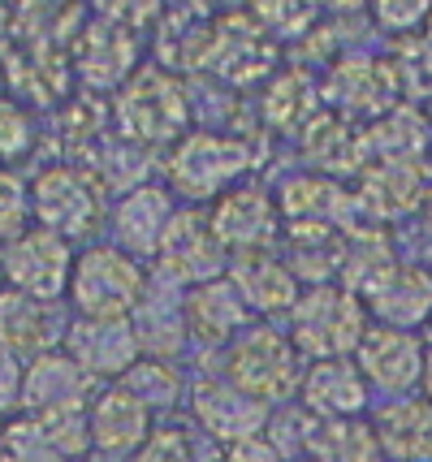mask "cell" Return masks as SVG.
I'll list each match as a JSON object with an SVG mask.
<instances>
[{"instance_id": "6", "label": "cell", "mask_w": 432, "mask_h": 462, "mask_svg": "<svg viewBox=\"0 0 432 462\" xmlns=\"http://www.w3.org/2000/svg\"><path fill=\"white\" fill-rule=\"evenodd\" d=\"M31 212L65 242L91 234L104 217V190L78 164H48L31 186Z\"/></svg>"}, {"instance_id": "11", "label": "cell", "mask_w": 432, "mask_h": 462, "mask_svg": "<svg viewBox=\"0 0 432 462\" xmlns=\"http://www.w3.org/2000/svg\"><path fill=\"white\" fill-rule=\"evenodd\" d=\"M363 307L368 316L381 320V328L411 333L424 320H432V273L419 263H390L363 290Z\"/></svg>"}, {"instance_id": "28", "label": "cell", "mask_w": 432, "mask_h": 462, "mask_svg": "<svg viewBox=\"0 0 432 462\" xmlns=\"http://www.w3.org/2000/svg\"><path fill=\"white\" fill-rule=\"evenodd\" d=\"M308 161L320 164L325 173H346L354 161H363V139L350 134L342 121L320 117L308 125Z\"/></svg>"}, {"instance_id": "17", "label": "cell", "mask_w": 432, "mask_h": 462, "mask_svg": "<svg viewBox=\"0 0 432 462\" xmlns=\"http://www.w3.org/2000/svg\"><path fill=\"white\" fill-rule=\"evenodd\" d=\"M134 57H139V43H134V31H125L117 22H87L83 31H78V40L69 48V60H74V69L83 74L87 82H96V87H113V82H130L134 74Z\"/></svg>"}, {"instance_id": "32", "label": "cell", "mask_w": 432, "mask_h": 462, "mask_svg": "<svg viewBox=\"0 0 432 462\" xmlns=\"http://www.w3.org/2000/svg\"><path fill=\"white\" fill-rule=\"evenodd\" d=\"M26 221H31V186L0 169V242H18L26 234Z\"/></svg>"}, {"instance_id": "38", "label": "cell", "mask_w": 432, "mask_h": 462, "mask_svg": "<svg viewBox=\"0 0 432 462\" xmlns=\"http://www.w3.org/2000/svg\"><path fill=\"white\" fill-rule=\"evenodd\" d=\"M22 381H26V367L18 363V350L0 346V411L22 402Z\"/></svg>"}, {"instance_id": "5", "label": "cell", "mask_w": 432, "mask_h": 462, "mask_svg": "<svg viewBox=\"0 0 432 462\" xmlns=\"http://www.w3.org/2000/svg\"><path fill=\"white\" fill-rule=\"evenodd\" d=\"M186 121H190V104H186L182 82L165 74V69H156V65L134 69L130 82L122 87V96H117V125L130 139H182Z\"/></svg>"}, {"instance_id": "26", "label": "cell", "mask_w": 432, "mask_h": 462, "mask_svg": "<svg viewBox=\"0 0 432 462\" xmlns=\"http://www.w3.org/2000/svg\"><path fill=\"white\" fill-rule=\"evenodd\" d=\"M277 203H281V212H286L294 225H329L333 217L346 208V195H342L329 178H294L286 190H281Z\"/></svg>"}, {"instance_id": "35", "label": "cell", "mask_w": 432, "mask_h": 462, "mask_svg": "<svg viewBox=\"0 0 432 462\" xmlns=\"http://www.w3.org/2000/svg\"><path fill=\"white\" fill-rule=\"evenodd\" d=\"M100 5V18L104 22H117L125 31H143L152 22L161 18V9H165V0H96Z\"/></svg>"}, {"instance_id": "25", "label": "cell", "mask_w": 432, "mask_h": 462, "mask_svg": "<svg viewBox=\"0 0 432 462\" xmlns=\"http://www.w3.org/2000/svg\"><path fill=\"white\" fill-rule=\"evenodd\" d=\"M308 458L320 462H385L381 437L376 428L363 420H337V423H320L316 441H311Z\"/></svg>"}, {"instance_id": "34", "label": "cell", "mask_w": 432, "mask_h": 462, "mask_svg": "<svg viewBox=\"0 0 432 462\" xmlns=\"http://www.w3.org/2000/svg\"><path fill=\"white\" fill-rule=\"evenodd\" d=\"M31 117L22 113L18 100L0 96V161H18L22 152L31 147Z\"/></svg>"}, {"instance_id": "44", "label": "cell", "mask_w": 432, "mask_h": 462, "mask_svg": "<svg viewBox=\"0 0 432 462\" xmlns=\"http://www.w3.org/2000/svg\"><path fill=\"white\" fill-rule=\"evenodd\" d=\"M0 432H5V420H0Z\"/></svg>"}, {"instance_id": "39", "label": "cell", "mask_w": 432, "mask_h": 462, "mask_svg": "<svg viewBox=\"0 0 432 462\" xmlns=\"http://www.w3.org/2000/svg\"><path fill=\"white\" fill-rule=\"evenodd\" d=\"M225 462H286V458H281V449L268 441V437H247V441L229 445Z\"/></svg>"}, {"instance_id": "27", "label": "cell", "mask_w": 432, "mask_h": 462, "mask_svg": "<svg viewBox=\"0 0 432 462\" xmlns=\"http://www.w3.org/2000/svg\"><path fill=\"white\" fill-rule=\"evenodd\" d=\"M264 113L277 130H308L311 113H316V87L308 82V74L290 69L281 79L268 87V100H264Z\"/></svg>"}, {"instance_id": "14", "label": "cell", "mask_w": 432, "mask_h": 462, "mask_svg": "<svg viewBox=\"0 0 432 462\" xmlns=\"http://www.w3.org/2000/svg\"><path fill=\"white\" fill-rule=\"evenodd\" d=\"M368 376L359 372L354 359H316L303 372L299 384V398L320 423H337V420H359L363 406H368Z\"/></svg>"}, {"instance_id": "42", "label": "cell", "mask_w": 432, "mask_h": 462, "mask_svg": "<svg viewBox=\"0 0 432 462\" xmlns=\"http://www.w3.org/2000/svg\"><path fill=\"white\" fill-rule=\"evenodd\" d=\"M424 40L432 43V9H428V22H424Z\"/></svg>"}, {"instance_id": "10", "label": "cell", "mask_w": 432, "mask_h": 462, "mask_svg": "<svg viewBox=\"0 0 432 462\" xmlns=\"http://www.w3.org/2000/svg\"><path fill=\"white\" fill-rule=\"evenodd\" d=\"M207 221L216 229V238L225 242V251H268L277 229H281V203L260 186H234L212 203Z\"/></svg>"}, {"instance_id": "23", "label": "cell", "mask_w": 432, "mask_h": 462, "mask_svg": "<svg viewBox=\"0 0 432 462\" xmlns=\"http://www.w3.org/2000/svg\"><path fill=\"white\" fill-rule=\"evenodd\" d=\"M57 324H52V302H40L18 290H0V346L9 350H52Z\"/></svg>"}, {"instance_id": "20", "label": "cell", "mask_w": 432, "mask_h": 462, "mask_svg": "<svg viewBox=\"0 0 432 462\" xmlns=\"http://www.w3.org/2000/svg\"><path fill=\"white\" fill-rule=\"evenodd\" d=\"M173 217H178V203H173L169 190H161V186H134V190L117 203V217H113L117 238H122V251H130L134 260H139V255H156Z\"/></svg>"}, {"instance_id": "22", "label": "cell", "mask_w": 432, "mask_h": 462, "mask_svg": "<svg viewBox=\"0 0 432 462\" xmlns=\"http://www.w3.org/2000/svg\"><path fill=\"white\" fill-rule=\"evenodd\" d=\"M376 437L381 449L398 462H432V402L428 398H402L376 411Z\"/></svg>"}, {"instance_id": "30", "label": "cell", "mask_w": 432, "mask_h": 462, "mask_svg": "<svg viewBox=\"0 0 432 462\" xmlns=\"http://www.w3.org/2000/svg\"><path fill=\"white\" fill-rule=\"evenodd\" d=\"M122 384L139 398L143 406H169V402H178V393H182V381H178V372L169 367V363L161 359H139L130 372L122 376Z\"/></svg>"}, {"instance_id": "12", "label": "cell", "mask_w": 432, "mask_h": 462, "mask_svg": "<svg viewBox=\"0 0 432 462\" xmlns=\"http://www.w3.org/2000/svg\"><path fill=\"white\" fill-rule=\"evenodd\" d=\"M87 432H91V449L134 454L152 437V406L139 402L122 381H108L87 402Z\"/></svg>"}, {"instance_id": "36", "label": "cell", "mask_w": 432, "mask_h": 462, "mask_svg": "<svg viewBox=\"0 0 432 462\" xmlns=\"http://www.w3.org/2000/svg\"><path fill=\"white\" fill-rule=\"evenodd\" d=\"M251 9L264 31H303L308 26V0H251Z\"/></svg>"}, {"instance_id": "33", "label": "cell", "mask_w": 432, "mask_h": 462, "mask_svg": "<svg viewBox=\"0 0 432 462\" xmlns=\"http://www.w3.org/2000/svg\"><path fill=\"white\" fill-rule=\"evenodd\" d=\"M130 462H195V441L186 428L165 423V428H152V437L134 449Z\"/></svg>"}, {"instance_id": "1", "label": "cell", "mask_w": 432, "mask_h": 462, "mask_svg": "<svg viewBox=\"0 0 432 462\" xmlns=\"http://www.w3.org/2000/svg\"><path fill=\"white\" fill-rule=\"evenodd\" d=\"M368 337V307L346 285H311L290 311V342L299 355L316 359H350Z\"/></svg>"}, {"instance_id": "43", "label": "cell", "mask_w": 432, "mask_h": 462, "mask_svg": "<svg viewBox=\"0 0 432 462\" xmlns=\"http://www.w3.org/2000/svg\"><path fill=\"white\" fill-rule=\"evenodd\" d=\"M299 462H320V458H299Z\"/></svg>"}, {"instance_id": "15", "label": "cell", "mask_w": 432, "mask_h": 462, "mask_svg": "<svg viewBox=\"0 0 432 462\" xmlns=\"http://www.w3.org/2000/svg\"><path fill=\"white\" fill-rule=\"evenodd\" d=\"M96 398L91 376L65 350H43L26 363V381H22V406L26 415H48V411H87Z\"/></svg>"}, {"instance_id": "37", "label": "cell", "mask_w": 432, "mask_h": 462, "mask_svg": "<svg viewBox=\"0 0 432 462\" xmlns=\"http://www.w3.org/2000/svg\"><path fill=\"white\" fill-rule=\"evenodd\" d=\"M432 0H372V18L385 31H415L419 22H428Z\"/></svg>"}, {"instance_id": "21", "label": "cell", "mask_w": 432, "mask_h": 462, "mask_svg": "<svg viewBox=\"0 0 432 462\" xmlns=\"http://www.w3.org/2000/svg\"><path fill=\"white\" fill-rule=\"evenodd\" d=\"M9 69V91H18L31 104H57L69 87V69L74 60L65 57V48H48V43H22L18 52L5 57Z\"/></svg>"}, {"instance_id": "31", "label": "cell", "mask_w": 432, "mask_h": 462, "mask_svg": "<svg viewBox=\"0 0 432 462\" xmlns=\"http://www.w3.org/2000/svg\"><path fill=\"white\" fill-rule=\"evenodd\" d=\"M316 432H320V420L311 415L308 406H290V411H277V420H268V441L281 449V458L286 454H299V458H308L311 441H316Z\"/></svg>"}, {"instance_id": "41", "label": "cell", "mask_w": 432, "mask_h": 462, "mask_svg": "<svg viewBox=\"0 0 432 462\" xmlns=\"http://www.w3.org/2000/svg\"><path fill=\"white\" fill-rule=\"evenodd\" d=\"M419 389H424V398L432 402V346L424 350V381H419Z\"/></svg>"}, {"instance_id": "18", "label": "cell", "mask_w": 432, "mask_h": 462, "mask_svg": "<svg viewBox=\"0 0 432 462\" xmlns=\"http://www.w3.org/2000/svg\"><path fill=\"white\" fill-rule=\"evenodd\" d=\"M225 277L238 285L243 302L251 311H260V316H281V311L290 316L299 294H303L299 277L290 273V263L277 260L272 251H243L238 260L229 263Z\"/></svg>"}, {"instance_id": "9", "label": "cell", "mask_w": 432, "mask_h": 462, "mask_svg": "<svg viewBox=\"0 0 432 462\" xmlns=\"http://www.w3.org/2000/svg\"><path fill=\"white\" fill-rule=\"evenodd\" d=\"M61 350L83 367L87 376H108V381H122L134 363L143 359V337L134 333L130 320H78L65 328Z\"/></svg>"}, {"instance_id": "4", "label": "cell", "mask_w": 432, "mask_h": 462, "mask_svg": "<svg viewBox=\"0 0 432 462\" xmlns=\"http://www.w3.org/2000/svg\"><path fill=\"white\" fill-rule=\"evenodd\" d=\"M169 181L173 195L190 203H216L225 190L243 186V173L251 169V152L243 139H229L221 130H186L169 152Z\"/></svg>"}, {"instance_id": "40", "label": "cell", "mask_w": 432, "mask_h": 462, "mask_svg": "<svg viewBox=\"0 0 432 462\" xmlns=\"http://www.w3.org/2000/svg\"><path fill=\"white\" fill-rule=\"evenodd\" d=\"M9 31H14V9H9V0H0V52H5Z\"/></svg>"}, {"instance_id": "24", "label": "cell", "mask_w": 432, "mask_h": 462, "mask_svg": "<svg viewBox=\"0 0 432 462\" xmlns=\"http://www.w3.org/2000/svg\"><path fill=\"white\" fill-rule=\"evenodd\" d=\"M385 91H393V74L390 60H359L350 57L333 69L329 79V96L350 113H381L385 108Z\"/></svg>"}, {"instance_id": "13", "label": "cell", "mask_w": 432, "mask_h": 462, "mask_svg": "<svg viewBox=\"0 0 432 462\" xmlns=\"http://www.w3.org/2000/svg\"><path fill=\"white\" fill-rule=\"evenodd\" d=\"M190 411H195V423L225 449L247 437H260L268 428V406L247 398L229 381H199L190 389Z\"/></svg>"}, {"instance_id": "19", "label": "cell", "mask_w": 432, "mask_h": 462, "mask_svg": "<svg viewBox=\"0 0 432 462\" xmlns=\"http://www.w3.org/2000/svg\"><path fill=\"white\" fill-rule=\"evenodd\" d=\"M247 316L251 307L229 277L204 282L186 294V333L204 346H229L247 328Z\"/></svg>"}, {"instance_id": "3", "label": "cell", "mask_w": 432, "mask_h": 462, "mask_svg": "<svg viewBox=\"0 0 432 462\" xmlns=\"http://www.w3.org/2000/svg\"><path fill=\"white\" fill-rule=\"evenodd\" d=\"M143 290V263L122 246H87L69 273V302L83 320H130Z\"/></svg>"}, {"instance_id": "2", "label": "cell", "mask_w": 432, "mask_h": 462, "mask_svg": "<svg viewBox=\"0 0 432 462\" xmlns=\"http://www.w3.org/2000/svg\"><path fill=\"white\" fill-rule=\"evenodd\" d=\"M303 355L290 342V333H277L268 324L243 328L225 346V381L243 389L255 402H281L290 393H299L303 384Z\"/></svg>"}, {"instance_id": "7", "label": "cell", "mask_w": 432, "mask_h": 462, "mask_svg": "<svg viewBox=\"0 0 432 462\" xmlns=\"http://www.w3.org/2000/svg\"><path fill=\"white\" fill-rule=\"evenodd\" d=\"M69 273H74V255L69 242L52 229H26L18 242H9L5 251V282L18 294H31L40 302H57L69 294Z\"/></svg>"}, {"instance_id": "8", "label": "cell", "mask_w": 432, "mask_h": 462, "mask_svg": "<svg viewBox=\"0 0 432 462\" xmlns=\"http://www.w3.org/2000/svg\"><path fill=\"white\" fill-rule=\"evenodd\" d=\"M156 260L165 263L169 277L178 282H190V290L204 282H216L229 273V255H225V242L216 238V229L207 221V212H195L186 208L178 212L165 229V242L156 251Z\"/></svg>"}, {"instance_id": "16", "label": "cell", "mask_w": 432, "mask_h": 462, "mask_svg": "<svg viewBox=\"0 0 432 462\" xmlns=\"http://www.w3.org/2000/svg\"><path fill=\"white\" fill-rule=\"evenodd\" d=\"M424 350L428 346L419 342L415 333H402V328H368L363 346L354 350V363L359 372L368 376V384L376 389H390V393H407L424 381Z\"/></svg>"}, {"instance_id": "29", "label": "cell", "mask_w": 432, "mask_h": 462, "mask_svg": "<svg viewBox=\"0 0 432 462\" xmlns=\"http://www.w3.org/2000/svg\"><path fill=\"white\" fill-rule=\"evenodd\" d=\"M0 462H69V458L57 449V441L43 432V423L35 415H18V420H5Z\"/></svg>"}]
</instances>
